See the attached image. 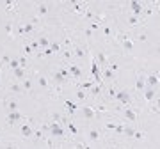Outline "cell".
Instances as JSON below:
<instances>
[{
    "mask_svg": "<svg viewBox=\"0 0 160 149\" xmlns=\"http://www.w3.org/2000/svg\"><path fill=\"white\" fill-rule=\"evenodd\" d=\"M100 76H102V80L112 82L116 78V73H114V71H110L109 68H105V69H102V74H100Z\"/></svg>",
    "mask_w": 160,
    "mask_h": 149,
    "instance_id": "20",
    "label": "cell"
},
{
    "mask_svg": "<svg viewBox=\"0 0 160 149\" xmlns=\"http://www.w3.org/2000/svg\"><path fill=\"white\" fill-rule=\"evenodd\" d=\"M126 23H128V27H137L139 23H141V20H139V16L128 14V18H126Z\"/></svg>",
    "mask_w": 160,
    "mask_h": 149,
    "instance_id": "25",
    "label": "cell"
},
{
    "mask_svg": "<svg viewBox=\"0 0 160 149\" xmlns=\"http://www.w3.org/2000/svg\"><path fill=\"white\" fill-rule=\"evenodd\" d=\"M52 80L55 82V84H57V85H62V84H66V78H64L62 74L59 73V71H53V73H52Z\"/></svg>",
    "mask_w": 160,
    "mask_h": 149,
    "instance_id": "23",
    "label": "cell"
},
{
    "mask_svg": "<svg viewBox=\"0 0 160 149\" xmlns=\"http://www.w3.org/2000/svg\"><path fill=\"white\" fill-rule=\"evenodd\" d=\"M55 149H57V147H55Z\"/></svg>",
    "mask_w": 160,
    "mask_h": 149,
    "instance_id": "42",
    "label": "cell"
},
{
    "mask_svg": "<svg viewBox=\"0 0 160 149\" xmlns=\"http://www.w3.org/2000/svg\"><path fill=\"white\" fill-rule=\"evenodd\" d=\"M50 37H48V36H39V37H38V43H39V50L41 52H43V50H46V48H48V46H50Z\"/></svg>",
    "mask_w": 160,
    "mask_h": 149,
    "instance_id": "21",
    "label": "cell"
},
{
    "mask_svg": "<svg viewBox=\"0 0 160 149\" xmlns=\"http://www.w3.org/2000/svg\"><path fill=\"white\" fill-rule=\"evenodd\" d=\"M64 124H66V128L69 130V133H71V135L78 137V128H77V124L73 123V119H68V117L64 115Z\"/></svg>",
    "mask_w": 160,
    "mask_h": 149,
    "instance_id": "17",
    "label": "cell"
},
{
    "mask_svg": "<svg viewBox=\"0 0 160 149\" xmlns=\"http://www.w3.org/2000/svg\"><path fill=\"white\" fill-rule=\"evenodd\" d=\"M112 149H123V147H112Z\"/></svg>",
    "mask_w": 160,
    "mask_h": 149,
    "instance_id": "40",
    "label": "cell"
},
{
    "mask_svg": "<svg viewBox=\"0 0 160 149\" xmlns=\"http://www.w3.org/2000/svg\"><path fill=\"white\" fill-rule=\"evenodd\" d=\"M78 108L82 112V115H84V119H87V121L94 119V117H100V112H96L92 105H84V107H78Z\"/></svg>",
    "mask_w": 160,
    "mask_h": 149,
    "instance_id": "5",
    "label": "cell"
},
{
    "mask_svg": "<svg viewBox=\"0 0 160 149\" xmlns=\"http://www.w3.org/2000/svg\"><path fill=\"white\" fill-rule=\"evenodd\" d=\"M135 39H139V41H146V39H148V34H146V32H141V34H137L135 37H133V41H135Z\"/></svg>",
    "mask_w": 160,
    "mask_h": 149,
    "instance_id": "36",
    "label": "cell"
},
{
    "mask_svg": "<svg viewBox=\"0 0 160 149\" xmlns=\"http://www.w3.org/2000/svg\"><path fill=\"white\" fill-rule=\"evenodd\" d=\"M38 84H39V87L43 89V91H48V89H50V84H48V78H46L45 74H39V76H38Z\"/></svg>",
    "mask_w": 160,
    "mask_h": 149,
    "instance_id": "24",
    "label": "cell"
},
{
    "mask_svg": "<svg viewBox=\"0 0 160 149\" xmlns=\"http://www.w3.org/2000/svg\"><path fill=\"white\" fill-rule=\"evenodd\" d=\"M50 11H52V4H46V2H39V4H36V12H38L39 16H46Z\"/></svg>",
    "mask_w": 160,
    "mask_h": 149,
    "instance_id": "13",
    "label": "cell"
},
{
    "mask_svg": "<svg viewBox=\"0 0 160 149\" xmlns=\"http://www.w3.org/2000/svg\"><path fill=\"white\" fill-rule=\"evenodd\" d=\"M18 62H20V68L27 69V57H25V55H20V57H18Z\"/></svg>",
    "mask_w": 160,
    "mask_h": 149,
    "instance_id": "34",
    "label": "cell"
},
{
    "mask_svg": "<svg viewBox=\"0 0 160 149\" xmlns=\"http://www.w3.org/2000/svg\"><path fill=\"white\" fill-rule=\"evenodd\" d=\"M116 39L121 43V46H123V50H125L126 53L133 52V36H128L126 32L118 30V32H116Z\"/></svg>",
    "mask_w": 160,
    "mask_h": 149,
    "instance_id": "1",
    "label": "cell"
},
{
    "mask_svg": "<svg viewBox=\"0 0 160 149\" xmlns=\"http://www.w3.org/2000/svg\"><path fill=\"white\" fill-rule=\"evenodd\" d=\"M87 96H89V94H87V91H84V89H78V91H77V99H78V101L87 99Z\"/></svg>",
    "mask_w": 160,
    "mask_h": 149,
    "instance_id": "32",
    "label": "cell"
},
{
    "mask_svg": "<svg viewBox=\"0 0 160 149\" xmlns=\"http://www.w3.org/2000/svg\"><path fill=\"white\" fill-rule=\"evenodd\" d=\"M132 138H133V140H144V138H146V133L141 132V130H135L133 135H132Z\"/></svg>",
    "mask_w": 160,
    "mask_h": 149,
    "instance_id": "29",
    "label": "cell"
},
{
    "mask_svg": "<svg viewBox=\"0 0 160 149\" xmlns=\"http://www.w3.org/2000/svg\"><path fill=\"white\" fill-rule=\"evenodd\" d=\"M66 68H68L69 74H71V80H77V82L82 80V68H80L78 64L69 62V64H66Z\"/></svg>",
    "mask_w": 160,
    "mask_h": 149,
    "instance_id": "6",
    "label": "cell"
},
{
    "mask_svg": "<svg viewBox=\"0 0 160 149\" xmlns=\"http://www.w3.org/2000/svg\"><path fill=\"white\" fill-rule=\"evenodd\" d=\"M102 32H103V36L107 37V39H112V29H110V25H102Z\"/></svg>",
    "mask_w": 160,
    "mask_h": 149,
    "instance_id": "27",
    "label": "cell"
},
{
    "mask_svg": "<svg viewBox=\"0 0 160 149\" xmlns=\"http://www.w3.org/2000/svg\"><path fill=\"white\" fill-rule=\"evenodd\" d=\"M71 52H73V57H75V59L82 60V59L87 57V46H84V45H75L73 48H71Z\"/></svg>",
    "mask_w": 160,
    "mask_h": 149,
    "instance_id": "7",
    "label": "cell"
},
{
    "mask_svg": "<svg viewBox=\"0 0 160 149\" xmlns=\"http://www.w3.org/2000/svg\"><path fill=\"white\" fill-rule=\"evenodd\" d=\"M30 123H32V119H27L23 123H20V137L22 138H30L34 135V126Z\"/></svg>",
    "mask_w": 160,
    "mask_h": 149,
    "instance_id": "3",
    "label": "cell"
},
{
    "mask_svg": "<svg viewBox=\"0 0 160 149\" xmlns=\"http://www.w3.org/2000/svg\"><path fill=\"white\" fill-rule=\"evenodd\" d=\"M128 6H130V14H133V16H139L144 11V4L142 2H137V0H132Z\"/></svg>",
    "mask_w": 160,
    "mask_h": 149,
    "instance_id": "10",
    "label": "cell"
},
{
    "mask_svg": "<svg viewBox=\"0 0 160 149\" xmlns=\"http://www.w3.org/2000/svg\"><path fill=\"white\" fill-rule=\"evenodd\" d=\"M142 96H144V99H146V101H155V99H157V98H158V94H157V89H151V87H146V89H144L142 91Z\"/></svg>",
    "mask_w": 160,
    "mask_h": 149,
    "instance_id": "16",
    "label": "cell"
},
{
    "mask_svg": "<svg viewBox=\"0 0 160 149\" xmlns=\"http://www.w3.org/2000/svg\"><path fill=\"white\" fill-rule=\"evenodd\" d=\"M4 105H6V114H9V112H18V108H20V103H18V99H14V98H7L6 101H4Z\"/></svg>",
    "mask_w": 160,
    "mask_h": 149,
    "instance_id": "9",
    "label": "cell"
},
{
    "mask_svg": "<svg viewBox=\"0 0 160 149\" xmlns=\"http://www.w3.org/2000/svg\"><path fill=\"white\" fill-rule=\"evenodd\" d=\"M123 115L128 123H137V112L132 107H123Z\"/></svg>",
    "mask_w": 160,
    "mask_h": 149,
    "instance_id": "11",
    "label": "cell"
},
{
    "mask_svg": "<svg viewBox=\"0 0 160 149\" xmlns=\"http://www.w3.org/2000/svg\"><path fill=\"white\" fill-rule=\"evenodd\" d=\"M0 87H2V80H0Z\"/></svg>",
    "mask_w": 160,
    "mask_h": 149,
    "instance_id": "41",
    "label": "cell"
},
{
    "mask_svg": "<svg viewBox=\"0 0 160 149\" xmlns=\"http://www.w3.org/2000/svg\"><path fill=\"white\" fill-rule=\"evenodd\" d=\"M84 36H86V37H92V30L89 29V27H87V29H84Z\"/></svg>",
    "mask_w": 160,
    "mask_h": 149,
    "instance_id": "37",
    "label": "cell"
},
{
    "mask_svg": "<svg viewBox=\"0 0 160 149\" xmlns=\"http://www.w3.org/2000/svg\"><path fill=\"white\" fill-rule=\"evenodd\" d=\"M114 99L119 103V107H132V94L126 89H118L116 91V96H114Z\"/></svg>",
    "mask_w": 160,
    "mask_h": 149,
    "instance_id": "2",
    "label": "cell"
},
{
    "mask_svg": "<svg viewBox=\"0 0 160 149\" xmlns=\"http://www.w3.org/2000/svg\"><path fill=\"white\" fill-rule=\"evenodd\" d=\"M57 71H59L61 74H62L66 80H71V74H69V71H68V68H66V66H61V68H59Z\"/></svg>",
    "mask_w": 160,
    "mask_h": 149,
    "instance_id": "31",
    "label": "cell"
},
{
    "mask_svg": "<svg viewBox=\"0 0 160 149\" xmlns=\"http://www.w3.org/2000/svg\"><path fill=\"white\" fill-rule=\"evenodd\" d=\"M87 138H89L91 142H96V140L102 138V132L96 130V128H89V130H87Z\"/></svg>",
    "mask_w": 160,
    "mask_h": 149,
    "instance_id": "18",
    "label": "cell"
},
{
    "mask_svg": "<svg viewBox=\"0 0 160 149\" xmlns=\"http://www.w3.org/2000/svg\"><path fill=\"white\" fill-rule=\"evenodd\" d=\"M27 119H29V117L22 115L20 112H9V114H6V124H7V126L20 124V123H23V121H27Z\"/></svg>",
    "mask_w": 160,
    "mask_h": 149,
    "instance_id": "4",
    "label": "cell"
},
{
    "mask_svg": "<svg viewBox=\"0 0 160 149\" xmlns=\"http://www.w3.org/2000/svg\"><path fill=\"white\" fill-rule=\"evenodd\" d=\"M2 149H18V144H14V142H4V144H2Z\"/></svg>",
    "mask_w": 160,
    "mask_h": 149,
    "instance_id": "35",
    "label": "cell"
},
{
    "mask_svg": "<svg viewBox=\"0 0 160 149\" xmlns=\"http://www.w3.org/2000/svg\"><path fill=\"white\" fill-rule=\"evenodd\" d=\"M7 91L11 92V94H25L22 84H20L18 80H12L11 84H9V87H7Z\"/></svg>",
    "mask_w": 160,
    "mask_h": 149,
    "instance_id": "15",
    "label": "cell"
},
{
    "mask_svg": "<svg viewBox=\"0 0 160 149\" xmlns=\"http://www.w3.org/2000/svg\"><path fill=\"white\" fill-rule=\"evenodd\" d=\"M2 144H4V140H2V137H0V147H2Z\"/></svg>",
    "mask_w": 160,
    "mask_h": 149,
    "instance_id": "39",
    "label": "cell"
},
{
    "mask_svg": "<svg viewBox=\"0 0 160 149\" xmlns=\"http://www.w3.org/2000/svg\"><path fill=\"white\" fill-rule=\"evenodd\" d=\"M146 87H151V89L158 87V73L157 71H153L151 74H146Z\"/></svg>",
    "mask_w": 160,
    "mask_h": 149,
    "instance_id": "12",
    "label": "cell"
},
{
    "mask_svg": "<svg viewBox=\"0 0 160 149\" xmlns=\"http://www.w3.org/2000/svg\"><path fill=\"white\" fill-rule=\"evenodd\" d=\"M23 55H25V57H30V55H34V52H32V48L29 46V43H27V45L23 46Z\"/></svg>",
    "mask_w": 160,
    "mask_h": 149,
    "instance_id": "33",
    "label": "cell"
},
{
    "mask_svg": "<svg viewBox=\"0 0 160 149\" xmlns=\"http://www.w3.org/2000/svg\"><path fill=\"white\" fill-rule=\"evenodd\" d=\"M96 82L94 80H87V82H77V87L78 89H84V91H87V89H91L92 85H94Z\"/></svg>",
    "mask_w": 160,
    "mask_h": 149,
    "instance_id": "26",
    "label": "cell"
},
{
    "mask_svg": "<svg viewBox=\"0 0 160 149\" xmlns=\"http://www.w3.org/2000/svg\"><path fill=\"white\" fill-rule=\"evenodd\" d=\"M105 130L114 132V133H118V135H123V132H125V124H118V123H105Z\"/></svg>",
    "mask_w": 160,
    "mask_h": 149,
    "instance_id": "14",
    "label": "cell"
},
{
    "mask_svg": "<svg viewBox=\"0 0 160 149\" xmlns=\"http://www.w3.org/2000/svg\"><path fill=\"white\" fill-rule=\"evenodd\" d=\"M6 34L9 39H12L14 37V29H12V22H7L6 23Z\"/></svg>",
    "mask_w": 160,
    "mask_h": 149,
    "instance_id": "28",
    "label": "cell"
},
{
    "mask_svg": "<svg viewBox=\"0 0 160 149\" xmlns=\"http://www.w3.org/2000/svg\"><path fill=\"white\" fill-rule=\"evenodd\" d=\"M62 103L66 105V107H68V115H69V119H71V117L75 115V112H77V108H78L80 105H78V103H73V101H69V99H64Z\"/></svg>",
    "mask_w": 160,
    "mask_h": 149,
    "instance_id": "19",
    "label": "cell"
},
{
    "mask_svg": "<svg viewBox=\"0 0 160 149\" xmlns=\"http://www.w3.org/2000/svg\"><path fill=\"white\" fill-rule=\"evenodd\" d=\"M12 74H14V78H16L18 82H22L25 76H27V69H23V68H16V69H12Z\"/></svg>",
    "mask_w": 160,
    "mask_h": 149,
    "instance_id": "22",
    "label": "cell"
},
{
    "mask_svg": "<svg viewBox=\"0 0 160 149\" xmlns=\"http://www.w3.org/2000/svg\"><path fill=\"white\" fill-rule=\"evenodd\" d=\"M7 68L11 69H16V68H20V62H18V57H11V60H9V64H7Z\"/></svg>",
    "mask_w": 160,
    "mask_h": 149,
    "instance_id": "30",
    "label": "cell"
},
{
    "mask_svg": "<svg viewBox=\"0 0 160 149\" xmlns=\"http://www.w3.org/2000/svg\"><path fill=\"white\" fill-rule=\"evenodd\" d=\"M144 89H146V74L137 73V78H135V92L137 94H142Z\"/></svg>",
    "mask_w": 160,
    "mask_h": 149,
    "instance_id": "8",
    "label": "cell"
},
{
    "mask_svg": "<svg viewBox=\"0 0 160 149\" xmlns=\"http://www.w3.org/2000/svg\"><path fill=\"white\" fill-rule=\"evenodd\" d=\"M78 147H80V149H91V146H89L87 142H80V144H78Z\"/></svg>",
    "mask_w": 160,
    "mask_h": 149,
    "instance_id": "38",
    "label": "cell"
}]
</instances>
